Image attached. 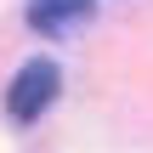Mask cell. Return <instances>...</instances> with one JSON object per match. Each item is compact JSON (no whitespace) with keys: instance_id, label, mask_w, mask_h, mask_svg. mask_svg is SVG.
Masks as SVG:
<instances>
[{"instance_id":"obj_2","label":"cell","mask_w":153,"mask_h":153,"mask_svg":"<svg viewBox=\"0 0 153 153\" xmlns=\"http://www.w3.org/2000/svg\"><path fill=\"white\" fill-rule=\"evenodd\" d=\"M91 11H97V0H28V28L57 40V34H68V28H79Z\"/></svg>"},{"instance_id":"obj_1","label":"cell","mask_w":153,"mask_h":153,"mask_svg":"<svg viewBox=\"0 0 153 153\" xmlns=\"http://www.w3.org/2000/svg\"><path fill=\"white\" fill-rule=\"evenodd\" d=\"M57 91H62L57 62H51V57H34V62H23V68H17L6 108H11V119H40V114L57 102Z\"/></svg>"}]
</instances>
